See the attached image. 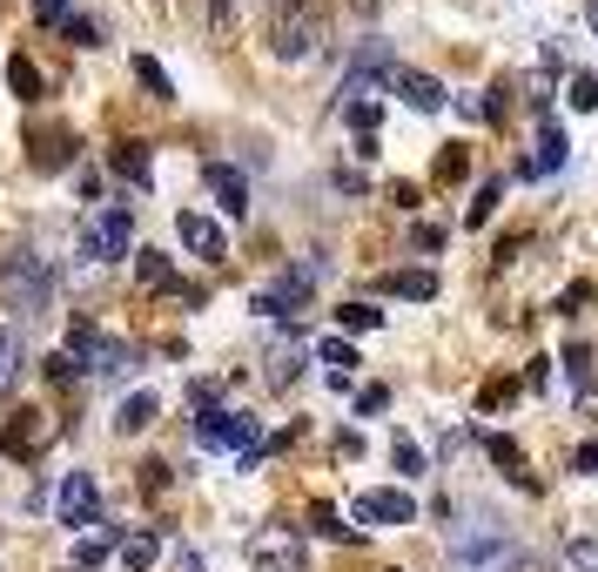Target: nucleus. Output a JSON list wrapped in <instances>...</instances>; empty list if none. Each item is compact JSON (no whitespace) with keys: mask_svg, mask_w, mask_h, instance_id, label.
<instances>
[{"mask_svg":"<svg viewBox=\"0 0 598 572\" xmlns=\"http://www.w3.org/2000/svg\"><path fill=\"white\" fill-rule=\"evenodd\" d=\"M316 357L330 364V377H350V370H356V351H350L343 337H330V343H324V351H316Z\"/></svg>","mask_w":598,"mask_h":572,"instance_id":"393cba45","label":"nucleus"},{"mask_svg":"<svg viewBox=\"0 0 598 572\" xmlns=\"http://www.w3.org/2000/svg\"><path fill=\"white\" fill-rule=\"evenodd\" d=\"M451 572H532V552L491 525H471L451 539Z\"/></svg>","mask_w":598,"mask_h":572,"instance_id":"f257e3e1","label":"nucleus"},{"mask_svg":"<svg viewBox=\"0 0 598 572\" xmlns=\"http://www.w3.org/2000/svg\"><path fill=\"white\" fill-rule=\"evenodd\" d=\"M68 41H74V48H95V21H82V14H68Z\"/></svg>","mask_w":598,"mask_h":572,"instance_id":"4c0bfd02","label":"nucleus"},{"mask_svg":"<svg viewBox=\"0 0 598 572\" xmlns=\"http://www.w3.org/2000/svg\"><path fill=\"white\" fill-rule=\"evenodd\" d=\"M309 532H316V539H337V546H356V539H364V532H356V525H343L330 506H316V512H309Z\"/></svg>","mask_w":598,"mask_h":572,"instance_id":"f3484780","label":"nucleus"},{"mask_svg":"<svg viewBox=\"0 0 598 572\" xmlns=\"http://www.w3.org/2000/svg\"><path fill=\"white\" fill-rule=\"evenodd\" d=\"M316 48V14H283L276 21V54L283 61H303Z\"/></svg>","mask_w":598,"mask_h":572,"instance_id":"f8f14e48","label":"nucleus"},{"mask_svg":"<svg viewBox=\"0 0 598 572\" xmlns=\"http://www.w3.org/2000/svg\"><path fill=\"white\" fill-rule=\"evenodd\" d=\"M498 196H504V182H485V188H477V203H471V216H464V222H491Z\"/></svg>","mask_w":598,"mask_h":572,"instance_id":"7c9ffc66","label":"nucleus"},{"mask_svg":"<svg viewBox=\"0 0 598 572\" xmlns=\"http://www.w3.org/2000/svg\"><path fill=\"white\" fill-rule=\"evenodd\" d=\"M114 169H122V175H129L135 188H148V175H155V169H148V148H142V142H129V148H114Z\"/></svg>","mask_w":598,"mask_h":572,"instance_id":"4be33fe9","label":"nucleus"},{"mask_svg":"<svg viewBox=\"0 0 598 572\" xmlns=\"http://www.w3.org/2000/svg\"><path fill=\"white\" fill-rule=\"evenodd\" d=\"M155 552H162V546H155L148 532H142V539H129V546H122V565H129V572H148V565H155Z\"/></svg>","mask_w":598,"mask_h":572,"instance_id":"bb28decb","label":"nucleus"},{"mask_svg":"<svg viewBox=\"0 0 598 572\" xmlns=\"http://www.w3.org/2000/svg\"><path fill=\"white\" fill-rule=\"evenodd\" d=\"M316 277H324V263H316V256L296 263V270H283L276 283L256 290V311H263V317H296L303 303H309V290H316Z\"/></svg>","mask_w":598,"mask_h":572,"instance_id":"7ed1b4c3","label":"nucleus"},{"mask_svg":"<svg viewBox=\"0 0 598 572\" xmlns=\"http://www.w3.org/2000/svg\"><path fill=\"white\" fill-rule=\"evenodd\" d=\"M249 565L256 572H303V539L296 532H256L249 539Z\"/></svg>","mask_w":598,"mask_h":572,"instance_id":"1a4fd4ad","label":"nucleus"},{"mask_svg":"<svg viewBox=\"0 0 598 572\" xmlns=\"http://www.w3.org/2000/svg\"><path fill=\"white\" fill-rule=\"evenodd\" d=\"M203 175H209V196L222 203V216H249V182H243V169H229V162H209Z\"/></svg>","mask_w":598,"mask_h":572,"instance_id":"9d476101","label":"nucleus"},{"mask_svg":"<svg viewBox=\"0 0 598 572\" xmlns=\"http://www.w3.org/2000/svg\"><path fill=\"white\" fill-rule=\"evenodd\" d=\"M411 236H417V250H444V229H430V222H417Z\"/></svg>","mask_w":598,"mask_h":572,"instance_id":"ea45409f","label":"nucleus"},{"mask_svg":"<svg viewBox=\"0 0 598 572\" xmlns=\"http://www.w3.org/2000/svg\"><path fill=\"white\" fill-rule=\"evenodd\" d=\"M383 404H390V391H383V385H364V391H356V411H364V417H377Z\"/></svg>","mask_w":598,"mask_h":572,"instance_id":"f704fd0d","label":"nucleus"},{"mask_svg":"<svg viewBox=\"0 0 598 572\" xmlns=\"http://www.w3.org/2000/svg\"><path fill=\"white\" fill-rule=\"evenodd\" d=\"M383 290H390V296H411V303H430V296H437V277H430V270H390Z\"/></svg>","mask_w":598,"mask_h":572,"instance_id":"2eb2a0df","label":"nucleus"},{"mask_svg":"<svg viewBox=\"0 0 598 572\" xmlns=\"http://www.w3.org/2000/svg\"><path fill=\"white\" fill-rule=\"evenodd\" d=\"M129 236H135V216H129V209H95V216L82 222V256L114 263V256H129Z\"/></svg>","mask_w":598,"mask_h":572,"instance_id":"20e7f679","label":"nucleus"},{"mask_svg":"<svg viewBox=\"0 0 598 572\" xmlns=\"http://www.w3.org/2000/svg\"><path fill=\"white\" fill-rule=\"evenodd\" d=\"M175 236H182V250H195L203 263H222V256H229L222 222H216V216H203V209H182V216H175Z\"/></svg>","mask_w":598,"mask_h":572,"instance_id":"6e6552de","label":"nucleus"},{"mask_svg":"<svg viewBox=\"0 0 598 572\" xmlns=\"http://www.w3.org/2000/svg\"><path fill=\"white\" fill-rule=\"evenodd\" d=\"M95 377H108V385H129V377H135V351H129V343L122 337H108V343H95Z\"/></svg>","mask_w":598,"mask_h":572,"instance_id":"ddd939ff","label":"nucleus"},{"mask_svg":"<svg viewBox=\"0 0 598 572\" xmlns=\"http://www.w3.org/2000/svg\"><path fill=\"white\" fill-rule=\"evenodd\" d=\"M95 343H101V330H95L88 317H74V330H68V357H74V364L95 357Z\"/></svg>","mask_w":598,"mask_h":572,"instance_id":"5701e85b","label":"nucleus"},{"mask_svg":"<svg viewBox=\"0 0 598 572\" xmlns=\"http://www.w3.org/2000/svg\"><path fill=\"white\" fill-rule=\"evenodd\" d=\"M54 519L61 525H101V485L88 472H68L54 491Z\"/></svg>","mask_w":598,"mask_h":572,"instance_id":"423d86ee","label":"nucleus"},{"mask_svg":"<svg viewBox=\"0 0 598 572\" xmlns=\"http://www.w3.org/2000/svg\"><path fill=\"white\" fill-rule=\"evenodd\" d=\"M14 364H21V337H14L8 324H0V385L14 377Z\"/></svg>","mask_w":598,"mask_h":572,"instance_id":"2f4dec72","label":"nucleus"},{"mask_svg":"<svg viewBox=\"0 0 598 572\" xmlns=\"http://www.w3.org/2000/svg\"><path fill=\"white\" fill-rule=\"evenodd\" d=\"M0 290H8L14 303H41V290H48V277H41V270H34V263H27V256H14V263H8V270H0Z\"/></svg>","mask_w":598,"mask_h":572,"instance_id":"4468645a","label":"nucleus"},{"mask_svg":"<svg viewBox=\"0 0 598 572\" xmlns=\"http://www.w3.org/2000/svg\"><path fill=\"white\" fill-rule=\"evenodd\" d=\"M383 88L404 101V108H417V114H437V108H444V82H437V74H424V68H404V61H390Z\"/></svg>","mask_w":598,"mask_h":572,"instance_id":"39448f33","label":"nucleus"},{"mask_svg":"<svg viewBox=\"0 0 598 572\" xmlns=\"http://www.w3.org/2000/svg\"><path fill=\"white\" fill-rule=\"evenodd\" d=\"M471 162H464V148H444V156H437V175H444V182H457Z\"/></svg>","mask_w":598,"mask_h":572,"instance_id":"e433bc0d","label":"nucleus"},{"mask_svg":"<svg viewBox=\"0 0 598 572\" xmlns=\"http://www.w3.org/2000/svg\"><path fill=\"white\" fill-rule=\"evenodd\" d=\"M565 559H572L578 572H598V539H572V546H565Z\"/></svg>","mask_w":598,"mask_h":572,"instance_id":"473e14b6","label":"nucleus"},{"mask_svg":"<svg viewBox=\"0 0 598 572\" xmlns=\"http://www.w3.org/2000/svg\"><path fill=\"white\" fill-rule=\"evenodd\" d=\"M572 472H598V445H578L572 451Z\"/></svg>","mask_w":598,"mask_h":572,"instance_id":"a19ab883","label":"nucleus"},{"mask_svg":"<svg viewBox=\"0 0 598 572\" xmlns=\"http://www.w3.org/2000/svg\"><path fill=\"white\" fill-rule=\"evenodd\" d=\"M48 377H54V385H68V377H74V357L68 351H48V364H41Z\"/></svg>","mask_w":598,"mask_h":572,"instance_id":"58836bf2","label":"nucleus"},{"mask_svg":"<svg viewBox=\"0 0 598 572\" xmlns=\"http://www.w3.org/2000/svg\"><path fill=\"white\" fill-rule=\"evenodd\" d=\"M485 451L498 458V465H511V472H517V465H525V451H517V445H511L504 431H491V438H485ZM517 478H525V472H517ZM525 485H532V478H525Z\"/></svg>","mask_w":598,"mask_h":572,"instance_id":"cd10ccee","label":"nucleus"},{"mask_svg":"<svg viewBox=\"0 0 598 572\" xmlns=\"http://www.w3.org/2000/svg\"><path fill=\"white\" fill-rule=\"evenodd\" d=\"M390 465L404 472V478H417V472H424V451H417L411 438H396V445H390Z\"/></svg>","mask_w":598,"mask_h":572,"instance_id":"c756f323","label":"nucleus"},{"mask_svg":"<svg viewBox=\"0 0 598 572\" xmlns=\"http://www.w3.org/2000/svg\"><path fill=\"white\" fill-rule=\"evenodd\" d=\"M175 572H203V559H195V552H175Z\"/></svg>","mask_w":598,"mask_h":572,"instance_id":"37998d69","label":"nucleus"},{"mask_svg":"<svg viewBox=\"0 0 598 572\" xmlns=\"http://www.w3.org/2000/svg\"><path fill=\"white\" fill-rule=\"evenodd\" d=\"M565 156H572V135L545 114V129H538V156L525 162V175H551V169H565Z\"/></svg>","mask_w":598,"mask_h":572,"instance_id":"9b49d317","label":"nucleus"},{"mask_svg":"<svg viewBox=\"0 0 598 572\" xmlns=\"http://www.w3.org/2000/svg\"><path fill=\"white\" fill-rule=\"evenodd\" d=\"M135 82H142L155 101H175V82H169V68H162V61H148V54H142V61H135Z\"/></svg>","mask_w":598,"mask_h":572,"instance_id":"aec40b11","label":"nucleus"},{"mask_svg":"<svg viewBox=\"0 0 598 572\" xmlns=\"http://www.w3.org/2000/svg\"><path fill=\"white\" fill-rule=\"evenodd\" d=\"M34 14L41 21H68V0H34Z\"/></svg>","mask_w":598,"mask_h":572,"instance_id":"79ce46f5","label":"nucleus"},{"mask_svg":"<svg viewBox=\"0 0 598 572\" xmlns=\"http://www.w3.org/2000/svg\"><path fill=\"white\" fill-rule=\"evenodd\" d=\"M188 398H195V411H216V398H222V385H209V377H195V385H188Z\"/></svg>","mask_w":598,"mask_h":572,"instance_id":"c9c22d12","label":"nucleus"},{"mask_svg":"<svg viewBox=\"0 0 598 572\" xmlns=\"http://www.w3.org/2000/svg\"><path fill=\"white\" fill-rule=\"evenodd\" d=\"M34 445H41V411H21L14 431H8V451L14 458H34Z\"/></svg>","mask_w":598,"mask_h":572,"instance_id":"6ab92c4d","label":"nucleus"},{"mask_svg":"<svg viewBox=\"0 0 598 572\" xmlns=\"http://www.w3.org/2000/svg\"><path fill=\"white\" fill-rule=\"evenodd\" d=\"M135 277H142V283H175V277H169V256H162V250H135Z\"/></svg>","mask_w":598,"mask_h":572,"instance_id":"b1692460","label":"nucleus"},{"mask_svg":"<svg viewBox=\"0 0 598 572\" xmlns=\"http://www.w3.org/2000/svg\"><path fill=\"white\" fill-rule=\"evenodd\" d=\"M155 411H162V398H155V391H135V398L122 404V417H114V425H122V431H148V425H155Z\"/></svg>","mask_w":598,"mask_h":572,"instance_id":"dca6fc26","label":"nucleus"},{"mask_svg":"<svg viewBox=\"0 0 598 572\" xmlns=\"http://www.w3.org/2000/svg\"><path fill=\"white\" fill-rule=\"evenodd\" d=\"M195 445L203 451H263V431H256V417H243V411H203L195 417Z\"/></svg>","mask_w":598,"mask_h":572,"instance_id":"f03ea898","label":"nucleus"},{"mask_svg":"<svg viewBox=\"0 0 598 572\" xmlns=\"http://www.w3.org/2000/svg\"><path fill=\"white\" fill-rule=\"evenodd\" d=\"M343 122L356 135H377V101H343Z\"/></svg>","mask_w":598,"mask_h":572,"instance_id":"c85d7f7f","label":"nucleus"},{"mask_svg":"<svg viewBox=\"0 0 598 572\" xmlns=\"http://www.w3.org/2000/svg\"><path fill=\"white\" fill-rule=\"evenodd\" d=\"M572 108H598V82L591 74H572Z\"/></svg>","mask_w":598,"mask_h":572,"instance_id":"72a5a7b5","label":"nucleus"},{"mask_svg":"<svg viewBox=\"0 0 598 572\" xmlns=\"http://www.w3.org/2000/svg\"><path fill=\"white\" fill-rule=\"evenodd\" d=\"M337 324H343V330H377V324H383V311H370V303H343Z\"/></svg>","mask_w":598,"mask_h":572,"instance_id":"a878e982","label":"nucleus"},{"mask_svg":"<svg viewBox=\"0 0 598 572\" xmlns=\"http://www.w3.org/2000/svg\"><path fill=\"white\" fill-rule=\"evenodd\" d=\"M114 546H122V532H114V525H108V532H95V539H82V546H74V572H88V565H101V559L114 552Z\"/></svg>","mask_w":598,"mask_h":572,"instance_id":"a211bd4d","label":"nucleus"},{"mask_svg":"<svg viewBox=\"0 0 598 572\" xmlns=\"http://www.w3.org/2000/svg\"><path fill=\"white\" fill-rule=\"evenodd\" d=\"M8 82L21 88V101H41L48 88H41V74H34V61L27 54H8Z\"/></svg>","mask_w":598,"mask_h":572,"instance_id":"412c9836","label":"nucleus"},{"mask_svg":"<svg viewBox=\"0 0 598 572\" xmlns=\"http://www.w3.org/2000/svg\"><path fill=\"white\" fill-rule=\"evenodd\" d=\"M350 512H356V532H364V525H411L417 499H411V491H396V485H383V491H364Z\"/></svg>","mask_w":598,"mask_h":572,"instance_id":"0eeeda50","label":"nucleus"}]
</instances>
